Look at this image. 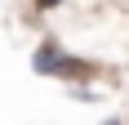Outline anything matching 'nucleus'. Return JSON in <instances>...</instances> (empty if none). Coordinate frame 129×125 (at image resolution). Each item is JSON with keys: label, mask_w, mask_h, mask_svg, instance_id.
Masks as SVG:
<instances>
[{"label": "nucleus", "mask_w": 129, "mask_h": 125, "mask_svg": "<svg viewBox=\"0 0 129 125\" xmlns=\"http://www.w3.org/2000/svg\"><path fill=\"white\" fill-rule=\"evenodd\" d=\"M31 67H36L40 76H80V72H89V67H85L80 58H71L67 49H58L53 40H45V45L36 49V58H31Z\"/></svg>", "instance_id": "nucleus-1"}, {"label": "nucleus", "mask_w": 129, "mask_h": 125, "mask_svg": "<svg viewBox=\"0 0 129 125\" xmlns=\"http://www.w3.org/2000/svg\"><path fill=\"white\" fill-rule=\"evenodd\" d=\"M53 5H62V0H36V9H53Z\"/></svg>", "instance_id": "nucleus-2"}, {"label": "nucleus", "mask_w": 129, "mask_h": 125, "mask_svg": "<svg viewBox=\"0 0 129 125\" xmlns=\"http://www.w3.org/2000/svg\"><path fill=\"white\" fill-rule=\"evenodd\" d=\"M103 125H120V121H103Z\"/></svg>", "instance_id": "nucleus-3"}]
</instances>
